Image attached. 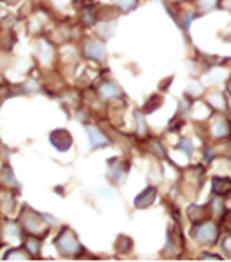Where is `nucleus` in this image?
<instances>
[{"mask_svg":"<svg viewBox=\"0 0 231 262\" xmlns=\"http://www.w3.org/2000/svg\"><path fill=\"white\" fill-rule=\"evenodd\" d=\"M226 216H228V219H229V222H231V211H228V215H226Z\"/></svg>","mask_w":231,"mask_h":262,"instance_id":"44","label":"nucleus"},{"mask_svg":"<svg viewBox=\"0 0 231 262\" xmlns=\"http://www.w3.org/2000/svg\"><path fill=\"white\" fill-rule=\"evenodd\" d=\"M156 199H157V187L153 183H150L134 197L132 204H134L136 209H147L156 203Z\"/></svg>","mask_w":231,"mask_h":262,"instance_id":"15","label":"nucleus"},{"mask_svg":"<svg viewBox=\"0 0 231 262\" xmlns=\"http://www.w3.org/2000/svg\"><path fill=\"white\" fill-rule=\"evenodd\" d=\"M55 44H66L71 39V28L67 27V23H60L51 30V35H48Z\"/></svg>","mask_w":231,"mask_h":262,"instance_id":"26","label":"nucleus"},{"mask_svg":"<svg viewBox=\"0 0 231 262\" xmlns=\"http://www.w3.org/2000/svg\"><path fill=\"white\" fill-rule=\"evenodd\" d=\"M175 148H177L178 151H184L187 159H190V157H192V153H194L192 139H190V138H185V136H184V138L178 139V143L175 144Z\"/></svg>","mask_w":231,"mask_h":262,"instance_id":"34","label":"nucleus"},{"mask_svg":"<svg viewBox=\"0 0 231 262\" xmlns=\"http://www.w3.org/2000/svg\"><path fill=\"white\" fill-rule=\"evenodd\" d=\"M53 247L62 259H80L85 253V247L71 227H62L53 237Z\"/></svg>","mask_w":231,"mask_h":262,"instance_id":"2","label":"nucleus"},{"mask_svg":"<svg viewBox=\"0 0 231 262\" xmlns=\"http://www.w3.org/2000/svg\"><path fill=\"white\" fill-rule=\"evenodd\" d=\"M23 236H25V232H23L20 222L11 220L6 216V220H4L2 225H0V243L11 245V247H18V245H22Z\"/></svg>","mask_w":231,"mask_h":262,"instance_id":"8","label":"nucleus"},{"mask_svg":"<svg viewBox=\"0 0 231 262\" xmlns=\"http://www.w3.org/2000/svg\"><path fill=\"white\" fill-rule=\"evenodd\" d=\"M113 248H115V252L119 253V255H129V253H132V250H134V241H132V237L120 234V236H117L115 243H113Z\"/></svg>","mask_w":231,"mask_h":262,"instance_id":"24","label":"nucleus"},{"mask_svg":"<svg viewBox=\"0 0 231 262\" xmlns=\"http://www.w3.org/2000/svg\"><path fill=\"white\" fill-rule=\"evenodd\" d=\"M18 222H20V225H22V229H23L25 234L37 236V237H41V239L50 236L51 227L56 225L55 219H51V216L46 215V213L35 211L34 208L27 206V204L25 206H22V209H20Z\"/></svg>","mask_w":231,"mask_h":262,"instance_id":"1","label":"nucleus"},{"mask_svg":"<svg viewBox=\"0 0 231 262\" xmlns=\"http://www.w3.org/2000/svg\"><path fill=\"white\" fill-rule=\"evenodd\" d=\"M16 195L18 192L4 187L0 188V213L4 216H11L16 209Z\"/></svg>","mask_w":231,"mask_h":262,"instance_id":"16","label":"nucleus"},{"mask_svg":"<svg viewBox=\"0 0 231 262\" xmlns=\"http://www.w3.org/2000/svg\"><path fill=\"white\" fill-rule=\"evenodd\" d=\"M205 102L210 110L214 111H221V113H226L228 111V102H226V97L222 94L221 90H208L205 94Z\"/></svg>","mask_w":231,"mask_h":262,"instance_id":"17","label":"nucleus"},{"mask_svg":"<svg viewBox=\"0 0 231 262\" xmlns=\"http://www.w3.org/2000/svg\"><path fill=\"white\" fill-rule=\"evenodd\" d=\"M221 250L226 257H231V234H226L221 241Z\"/></svg>","mask_w":231,"mask_h":262,"instance_id":"38","label":"nucleus"},{"mask_svg":"<svg viewBox=\"0 0 231 262\" xmlns=\"http://www.w3.org/2000/svg\"><path fill=\"white\" fill-rule=\"evenodd\" d=\"M219 6L228 11V13H231V0H219Z\"/></svg>","mask_w":231,"mask_h":262,"instance_id":"41","label":"nucleus"},{"mask_svg":"<svg viewBox=\"0 0 231 262\" xmlns=\"http://www.w3.org/2000/svg\"><path fill=\"white\" fill-rule=\"evenodd\" d=\"M161 180H163V167H161L159 162H152V166H150V181L156 185Z\"/></svg>","mask_w":231,"mask_h":262,"instance_id":"37","label":"nucleus"},{"mask_svg":"<svg viewBox=\"0 0 231 262\" xmlns=\"http://www.w3.org/2000/svg\"><path fill=\"white\" fill-rule=\"evenodd\" d=\"M34 56L43 67H53L56 60V44L48 35H37L34 41Z\"/></svg>","mask_w":231,"mask_h":262,"instance_id":"7","label":"nucleus"},{"mask_svg":"<svg viewBox=\"0 0 231 262\" xmlns=\"http://www.w3.org/2000/svg\"><path fill=\"white\" fill-rule=\"evenodd\" d=\"M203 92H205V88H203V84H201L200 79H190L189 84H187V88H185V95H189L190 99H200L201 95H203Z\"/></svg>","mask_w":231,"mask_h":262,"instance_id":"33","label":"nucleus"},{"mask_svg":"<svg viewBox=\"0 0 231 262\" xmlns=\"http://www.w3.org/2000/svg\"><path fill=\"white\" fill-rule=\"evenodd\" d=\"M206 76H208V79H210L212 83H219V81H224V78L228 76V72H226L224 69H221V67H216V66H214L212 69L206 72Z\"/></svg>","mask_w":231,"mask_h":262,"instance_id":"36","label":"nucleus"},{"mask_svg":"<svg viewBox=\"0 0 231 262\" xmlns=\"http://www.w3.org/2000/svg\"><path fill=\"white\" fill-rule=\"evenodd\" d=\"M219 7V0H196L194 2V13L198 16L201 14H206L210 13V11L217 9Z\"/></svg>","mask_w":231,"mask_h":262,"instance_id":"32","label":"nucleus"},{"mask_svg":"<svg viewBox=\"0 0 231 262\" xmlns=\"http://www.w3.org/2000/svg\"><path fill=\"white\" fill-rule=\"evenodd\" d=\"M171 81H173V78H171V76H169V78H168V81H166V79H163V81L159 83V92H163V90H164V86H166V90H168V88H169V84H171Z\"/></svg>","mask_w":231,"mask_h":262,"instance_id":"40","label":"nucleus"},{"mask_svg":"<svg viewBox=\"0 0 231 262\" xmlns=\"http://www.w3.org/2000/svg\"><path fill=\"white\" fill-rule=\"evenodd\" d=\"M95 35L101 39H109L113 34H115V28H117V19H99L95 23Z\"/></svg>","mask_w":231,"mask_h":262,"instance_id":"22","label":"nucleus"},{"mask_svg":"<svg viewBox=\"0 0 231 262\" xmlns=\"http://www.w3.org/2000/svg\"><path fill=\"white\" fill-rule=\"evenodd\" d=\"M2 2H7V4H14V2H18V0H2Z\"/></svg>","mask_w":231,"mask_h":262,"instance_id":"43","label":"nucleus"},{"mask_svg":"<svg viewBox=\"0 0 231 262\" xmlns=\"http://www.w3.org/2000/svg\"><path fill=\"white\" fill-rule=\"evenodd\" d=\"M187 219L192 222V224H194V222H201V220H206V219H212V215H210L208 203H206V204H189Z\"/></svg>","mask_w":231,"mask_h":262,"instance_id":"20","label":"nucleus"},{"mask_svg":"<svg viewBox=\"0 0 231 262\" xmlns=\"http://www.w3.org/2000/svg\"><path fill=\"white\" fill-rule=\"evenodd\" d=\"M134 134L138 141H145L150 138L148 123H147V120H145V115L141 110L134 111Z\"/></svg>","mask_w":231,"mask_h":262,"instance_id":"21","label":"nucleus"},{"mask_svg":"<svg viewBox=\"0 0 231 262\" xmlns=\"http://www.w3.org/2000/svg\"><path fill=\"white\" fill-rule=\"evenodd\" d=\"M106 166H108V180L113 185L124 183L129 171H131V162L127 159H124V157H111V159H108Z\"/></svg>","mask_w":231,"mask_h":262,"instance_id":"9","label":"nucleus"},{"mask_svg":"<svg viewBox=\"0 0 231 262\" xmlns=\"http://www.w3.org/2000/svg\"><path fill=\"white\" fill-rule=\"evenodd\" d=\"M16 34L13 28H0V51H11L16 44Z\"/></svg>","mask_w":231,"mask_h":262,"instance_id":"27","label":"nucleus"},{"mask_svg":"<svg viewBox=\"0 0 231 262\" xmlns=\"http://www.w3.org/2000/svg\"><path fill=\"white\" fill-rule=\"evenodd\" d=\"M85 132H87V139H88V144H90L92 150H103V148H108L111 146V139L99 125L95 123H85Z\"/></svg>","mask_w":231,"mask_h":262,"instance_id":"11","label":"nucleus"},{"mask_svg":"<svg viewBox=\"0 0 231 262\" xmlns=\"http://www.w3.org/2000/svg\"><path fill=\"white\" fill-rule=\"evenodd\" d=\"M190 239H194L198 245H203V247H208V245H216L219 236H221V231H219V225L214 220H201V222H194L192 227L189 231Z\"/></svg>","mask_w":231,"mask_h":262,"instance_id":"3","label":"nucleus"},{"mask_svg":"<svg viewBox=\"0 0 231 262\" xmlns=\"http://www.w3.org/2000/svg\"><path fill=\"white\" fill-rule=\"evenodd\" d=\"M200 259L201 260H206V259H210V260H222V257L221 255H216V253H201Z\"/></svg>","mask_w":231,"mask_h":262,"instance_id":"39","label":"nucleus"},{"mask_svg":"<svg viewBox=\"0 0 231 262\" xmlns=\"http://www.w3.org/2000/svg\"><path fill=\"white\" fill-rule=\"evenodd\" d=\"M48 139H50V144L59 153H67L72 148V144H74L72 134L67 130V128H55V130L50 132Z\"/></svg>","mask_w":231,"mask_h":262,"instance_id":"14","label":"nucleus"},{"mask_svg":"<svg viewBox=\"0 0 231 262\" xmlns=\"http://www.w3.org/2000/svg\"><path fill=\"white\" fill-rule=\"evenodd\" d=\"M163 104H164V97L161 94H153V95H150L147 99V102L143 104L141 111H143L145 116H148V115H152V113H156L157 110H161V107H163Z\"/></svg>","mask_w":231,"mask_h":262,"instance_id":"29","label":"nucleus"},{"mask_svg":"<svg viewBox=\"0 0 231 262\" xmlns=\"http://www.w3.org/2000/svg\"><path fill=\"white\" fill-rule=\"evenodd\" d=\"M184 250V239H182V232H178V222L175 227H168L166 232V247L161 255L166 257H178Z\"/></svg>","mask_w":231,"mask_h":262,"instance_id":"13","label":"nucleus"},{"mask_svg":"<svg viewBox=\"0 0 231 262\" xmlns=\"http://www.w3.org/2000/svg\"><path fill=\"white\" fill-rule=\"evenodd\" d=\"M145 143H147V146H148L147 151L152 157H156V159H159V160H168V162H171V160L168 159V151H166L164 143L159 138H152V136H150L148 139H145Z\"/></svg>","mask_w":231,"mask_h":262,"instance_id":"19","label":"nucleus"},{"mask_svg":"<svg viewBox=\"0 0 231 262\" xmlns=\"http://www.w3.org/2000/svg\"><path fill=\"white\" fill-rule=\"evenodd\" d=\"M208 130L214 139H219V141L228 139L231 136V122L222 115L221 111H216L212 116H210Z\"/></svg>","mask_w":231,"mask_h":262,"instance_id":"10","label":"nucleus"},{"mask_svg":"<svg viewBox=\"0 0 231 262\" xmlns=\"http://www.w3.org/2000/svg\"><path fill=\"white\" fill-rule=\"evenodd\" d=\"M22 245L25 247V250L32 255V259L41 255V245H43V239L37 236H30V234H25L23 236V241Z\"/></svg>","mask_w":231,"mask_h":262,"instance_id":"25","label":"nucleus"},{"mask_svg":"<svg viewBox=\"0 0 231 262\" xmlns=\"http://www.w3.org/2000/svg\"><path fill=\"white\" fill-rule=\"evenodd\" d=\"M226 92H228L229 97H231V79H229V81H226Z\"/></svg>","mask_w":231,"mask_h":262,"instance_id":"42","label":"nucleus"},{"mask_svg":"<svg viewBox=\"0 0 231 262\" xmlns=\"http://www.w3.org/2000/svg\"><path fill=\"white\" fill-rule=\"evenodd\" d=\"M0 104H2V100H0Z\"/></svg>","mask_w":231,"mask_h":262,"instance_id":"45","label":"nucleus"},{"mask_svg":"<svg viewBox=\"0 0 231 262\" xmlns=\"http://www.w3.org/2000/svg\"><path fill=\"white\" fill-rule=\"evenodd\" d=\"M95 94L99 95L101 100H104V102H117V100L125 99L124 90L113 81V79H104V81H101L95 88Z\"/></svg>","mask_w":231,"mask_h":262,"instance_id":"12","label":"nucleus"},{"mask_svg":"<svg viewBox=\"0 0 231 262\" xmlns=\"http://www.w3.org/2000/svg\"><path fill=\"white\" fill-rule=\"evenodd\" d=\"M0 181L4 183V187L11 188V190L20 192V188H22V185L18 183V180H16V176H14V171L11 169V166H7V164H4L2 169H0Z\"/></svg>","mask_w":231,"mask_h":262,"instance_id":"23","label":"nucleus"},{"mask_svg":"<svg viewBox=\"0 0 231 262\" xmlns=\"http://www.w3.org/2000/svg\"><path fill=\"white\" fill-rule=\"evenodd\" d=\"M208 208H210V215H212V219L219 220L222 215H224V203H222V197L219 195H212V199L208 201Z\"/></svg>","mask_w":231,"mask_h":262,"instance_id":"31","label":"nucleus"},{"mask_svg":"<svg viewBox=\"0 0 231 262\" xmlns=\"http://www.w3.org/2000/svg\"><path fill=\"white\" fill-rule=\"evenodd\" d=\"M97 6H85L82 7V13H80V21L83 25H95L97 23Z\"/></svg>","mask_w":231,"mask_h":262,"instance_id":"30","label":"nucleus"},{"mask_svg":"<svg viewBox=\"0 0 231 262\" xmlns=\"http://www.w3.org/2000/svg\"><path fill=\"white\" fill-rule=\"evenodd\" d=\"M138 4H140V0H115V6L119 7L120 13H124V14L134 11L138 7Z\"/></svg>","mask_w":231,"mask_h":262,"instance_id":"35","label":"nucleus"},{"mask_svg":"<svg viewBox=\"0 0 231 262\" xmlns=\"http://www.w3.org/2000/svg\"><path fill=\"white\" fill-rule=\"evenodd\" d=\"M163 2H164L166 13L171 16V19L177 23V27L180 28L184 34H187L198 14L194 13V11L187 9V7H182V4H178V2H171V0H163Z\"/></svg>","mask_w":231,"mask_h":262,"instance_id":"5","label":"nucleus"},{"mask_svg":"<svg viewBox=\"0 0 231 262\" xmlns=\"http://www.w3.org/2000/svg\"><path fill=\"white\" fill-rule=\"evenodd\" d=\"M4 260H32V255L27 252L23 245H18V247H11L6 253L2 255Z\"/></svg>","mask_w":231,"mask_h":262,"instance_id":"28","label":"nucleus"},{"mask_svg":"<svg viewBox=\"0 0 231 262\" xmlns=\"http://www.w3.org/2000/svg\"><path fill=\"white\" fill-rule=\"evenodd\" d=\"M212 193L222 199L231 197V178L228 176H214L212 178Z\"/></svg>","mask_w":231,"mask_h":262,"instance_id":"18","label":"nucleus"},{"mask_svg":"<svg viewBox=\"0 0 231 262\" xmlns=\"http://www.w3.org/2000/svg\"><path fill=\"white\" fill-rule=\"evenodd\" d=\"M205 181V171L200 166H189L187 171H184L182 174V187L180 190L185 197L189 199V190H190V199H196L200 188L203 187Z\"/></svg>","mask_w":231,"mask_h":262,"instance_id":"6","label":"nucleus"},{"mask_svg":"<svg viewBox=\"0 0 231 262\" xmlns=\"http://www.w3.org/2000/svg\"><path fill=\"white\" fill-rule=\"evenodd\" d=\"M80 56H83L85 60L95 62L97 66H103L108 58V50H106V41L101 37H83L80 42Z\"/></svg>","mask_w":231,"mask_h":262,"instance_id":"4","label":"nucleus"}]
</instances>
